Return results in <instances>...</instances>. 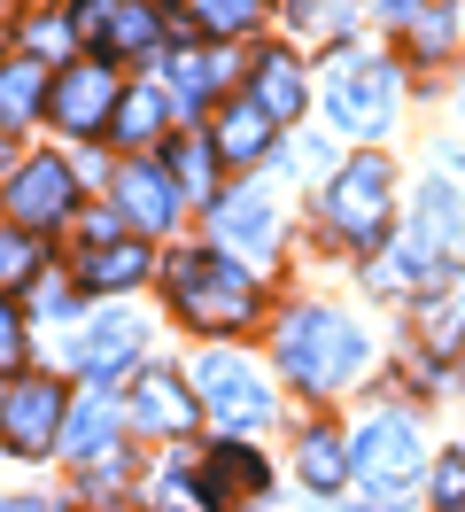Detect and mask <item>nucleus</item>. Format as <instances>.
Segmentation results:
<instances>
[{
  "instance_id": "obj_1",
  "label": "nucleus",
  "mask_w": 465,
  "mask_h": 512,
  "mask_svg": "<svg viewBox=\"0 0 465 512\" xmlns=\"http://www.w3.org/2000/svg\"><path fill=\"white\" fill-rule=\"evenodd\" d=\"M171 311L202 334H241L256 319V280L217 249H179L171 256Z\"/></svg>"
},
{
  "instance_id": "obj_2",
  "label": "nucleus",
  "mask_w": 465,
  "mask_h": 512,
  "mask_svg": "<svg viewBox=\"0 0 465 512\" xmlns=\"http://www.w3.org/2000/svg\"><path fill=\"white\" fill-rule=\"evenodd\" d=\"M279 365L295 373V381L310 388V396H326V388H341L349 373H365V334L341 319V311H287V326H279Z\"/></svg>"
},
{
  "instance_id": "obj_3",
  "label": "nucleus",
  "mask_w": 465,
  "mask_h": 512,
  "mask_svg": "<svg viewBox=\"0 0 465 512\" xmlns=\"http://www.w3.org/2000/svg\"><path fill=\"white\" fill-rule=\"evenodd\" d=\"M326 117L341 132H357V140H380V132L396 125V70L380 63V55L334 47V63H326Z\"/></svg>"
},
{
  "instance_id": "obj_4",
  "label": "nucleus",
  "mask_w": 465,
  "mask_h": 512,
  "mask_svg": "<svg viewBox=\"0 0 465 512\" xmlns=\"http://www.w3.org/2000/svg\"><path fill=\"white\" fill-rule=\"evenodd\" d=\"M388 210H396V171L388 156H357L326 179V225L357 249H380L388 241Z\"/></svg>"
},
{
  "instance_id": "obj_5",
  "label": "nucleus",
  "mask_w": 465,
  "mask_h": 512,
  "mask_svg": "<svg viewBox=\"0 0 465 512\" xmlns=\"http://www.w3.org/2000/svg\"><path fill=\"white\" fill-rule=\"evenodd\" d=\"M194 396H202V412L217 419V435H256L264 419H272V388L264 373L233 350H210L194 357Z\"/></svg>"
},
{
  "instance_id": "obj_6",
  "label": "nucleus",
  "mask_w": 465,
  "mask_h": 512,
  "mask_svg": "<svg viewBox=\"0 0 465 512\" xmlns=\"http://www.w3.org/2000/svg\"><path fill=\"white\" fill-rule=\"evenodd\" d=\"M117 70H109V55H70V63L47 78V117H55L70 140H93V132H109V117H117Z\"/></svg>"
},
{
  "instance_id": "obj_7",
  "label": "nucleus",
  "mask_w": 465,
  "mask_h": 512,
  "mask_svg": "<svg viewBox=\"0 0 465 512\" xmlns=\"http://www.w3.org/2000/svg\"><path fill=\"white\" fill-rule=\"evenodd\" d=\"M62 16H70V39H78L86 55H109V63L155 55V39H163L155 0H70Z\"/></svg>"
},
{
  "instance_id": "obj_8",
  "label": "nucleus",
  "mask_w": 465,
  "mask_h": 512,
  "mask_svg": "<svg viewBox=\"0 0 465 512\" xmlns=\"http://www.w3.org/2000/svg\"><path fill=\"white\" fill-rule=\"evenodd\" d=\"M0 202H8V225H24V233H55V225L78 210V171H70L62 156H31V163L8 171Z\"/></svg>"
},
{
  "instance_id": "obj_9",
  "label": "nucleus",
  "mask_w": 465,
  "mask_h": 512,
  "mask_svg": "<svg viewBox=\"0 0 465 512\" xmlns=\"http://www.w3.org/2000/svg\"><path fill=\"white\" fill-rule=\"evenodd\" d=\"M179 179H171V163H155V156H132L117 171V218L132 225V233H171L179 225Z\"/></svg>"
},
{
  "instance_id": "obj_10",
  "label": "nucleus",
  "mask_w": 465,
  "mask_h": 512,
  "mask_svg": "<svg viewBox=\"0 0 465 512\" xmlns=\"http://www.w3.org/2000/svg\"><path fill=\"white\" fill-rule=\"evenodd\" d=\"M62 388L55 381H24V388H8L0 396V443L16 450V458H39V450H55L62 443Z\"/></svg>"
},
{
  "instance_id": "obj_11",
  "label": "nucleus",
  "mask_w": 465,
  "mask_h": 512,
  "mask_svg": "<svg viewBox=\"0 0 465 512\" xmlns=\"http://www.w3.org/2000/svg\"><path fill=\"white\" fill-rule=\"evenodd\" d=\"M349 466H357L380 497H396L403 481L419 474V427H411V419H372V427H357Z\"/></svg>"
},
{
  "instance_id": "obj_12",
  "label": "nucleus",
  "mask_w": 465,
  "mask_h": 512,
  "mask_svg": "<svg viewBox=\"0 0 465 512\" xmlns=\"http://www.w3.org/2000/svg\"><path fill=\"white\" fill-rule=\"evenodd\" d=\"M217 225V249H241V256H272L279 249V202L272 187H225L210 202Z\"/></svg>"
},
{
  "instance_id": "obj_13",
  "label": "nucleus",
  "mask_w": 465,
  "mask_h": 512,
  "mask_svg": "<svg viewBox=\"0 0 465 512\" xmlns=\"http://www.w3.org/2000/svg\"><path fill=\"white\" fill-rule=\"evenodd\" d=\"M272 132L279 125L256 109V94H233V101H217V109H210V132H202V140H210L217 163H264V156H272Z\"/></svg>"
},
{
  "instance_id": "obj_14",
  "label": "nucleus",
  "mask_w": 465,
  "mask_h": 512,
  "mask_svg": "<svg viewBox=\"0 0 465 512\" xmlns=\"http://www.w3.org/2000/svg\"><path fill=\"white\" fill-rule=\"evenodd\" d=\"M148 272H155V249H148V233H109V241H86V249H78V280H86L93 295L140 288Z\"/></svg>"
},
{
  "instance_id": "obj_15",
  "label": "nucleus",
  "mask_w": 465,
  "mask_h": 512,
  "mask_svg": "<svg viewBox=\"0 0 465 512\" xmlns=\"http://www.w3.org/2000/svg\"><path fill=\"white\" fill-rule=\"evenodd\" d=\"M132 419L148 427V435H194V419H202V396L179 381V373H140L132 381Z\"/></svg>"
},
{
  "instance_id": "obj_16",
  "label": "nucleus",
  "mask_w": 465,
  "mask_h": 512,
  "mask_svg": "<svg viewBox=\"0 0 465 512\" xmlns=\"http://www.w3.org/2000/svg\"><path fill=\"white\" fill-rule=\"evenodd\" d=\"M140 342H148V326L132 319V311H101V319L86 326V334H78V373H93V381H117L124 365H132V357H140Z\"/></svg>"
},
{
  "instance_id": "obj_17",
  "label": "nucleus",
  "mask_w": 465,
  "mask_h": 512,
  "mask_svg": "<svg viewBox=\"0 0 465 512\" xmlns=\"http://www.w3.org/2000/svg\"><path fill=\"white\" fill-rule=\"evenodd\" d=\"M411 334L427 342V357H458V350H465V272H442V280L419 295Z\"/></svg>"
},
{
  "instance_id": "obj_18",
  "label": "nucleus",
  "mask_w": 465,
  "mask_h": 512,
  "mask_svg": "<svg viewBox=\"0 0 465 512\" xmlns=\"http://www.w3.org/2000/svg\"><path fill=\"white\" fill-rule=\"evenodd\" d=\"M248 94H256V109H264L272 125H295V117H303V101H310L303 63H295L287 47H264V55L248 63Z\"/></svg>"
},
{
  "instance_id": "obj_19",
  "label": "nucleus",
  "mask_w": 465,
  "mask_h": 512,
  "mask_svg": "<svg viewBox=\"0 0 465 512\" xmlns=\"http://www.w3.org/2000/svg\"><path fill=\"white\" fill-rule=\"evenodd\" d=\"M411 218H419V241H427L434 256H442V249H465V187H450V179H427Z\"/></svg>"
},
{
  "instance_id": "obj_20",
  "label": "nucleus",
  "mask_w": 465,
  "mask_h": 512,
  "mask_svg": "<svg viewBox=\"0 0 465 512\" xmlns=\"http://www.w3.org/2000/svg\"><path fill=\"white\" fill-rule=\"evenodd\" d=\"M55 450H62V458H78V466H93L101 450H117V412H109V396H101V388H93L78 412H62V443Z\"/></svg>"
},
{
  "instance_id": "obj_21",
  "label": "nucleus",
  "mask_w": 465,
  "mask_h": 512,
  "mask_svg": "<svg viewBox=\"0 0 465 512\" xmlns=\"http://www.w3.org/2000/svg\"><path fill=\"white\" fill-rule=\"evenodd\" d=\"M202 489H210V512L233 497H264V458L248 443H217V458L202 466Z\"/></svg>"
},
{
  "instance_id": "obj_22",
  "label": "nucleus",
  "mask_w": 465,
  "mask_h": 512,
  "mask_svg": "<svg viewBox=\"0 0 465 512\" xmlns=\"http://www.w3.org/2000/svg\"><path fill=\"white\" fill-rule=\"evenodd\" d=\"M109 132H117L124 148H155V140L171 132V94H155V86H132V94L117 101Z\"/></svg>"
},
{
  "instance_id": "obj_23",
  "label": "nucleus",
  "mask_w": 465,
  "mask_h": 512,
  "mask_svg": "<svg viewBox=\"0 0 465 512\" xmlns=\"http://www.w3.org/2000/svg\"><path fill=\"white\" fill-rule=\"evenodd\" d=\"M434 264H442V256H434L427 241L411 233V241H396V249H380V256H372V264H365V280H372L380 295H396V288H427V280H434Z\"/></svg>"
},
{
  "instance_id": "obj_24",
  "label": "nucleus",
  "mask_w": 465,
  "mask_h": 512,
  "mask_svg": "<svg viewBox=\"0 0 465 512\" xmlns=\"http://www.w3.org/2000/svg\"><path fill=\"white\" fill-rule=\"evenodd\" d=\"M47 109V70L31 63H0V132H24L31 117Z\"/></svg>"
},
{
  "instance_id": "obj_25",
  "label": "nucleus",
  "mask_w": 465,
  "mask_h": 512,
  "mask_svg": "<svg viewBox=\"0 0 465 512\" xmlns=\"http://www.w3.org/2000/svg\"><path fill=\"white\" fill-rule=\"evenodd\" d=\"M295 466H303L310 489H341V481L357 474V466H349V443H341V427H310L303 450H295Z\"/></svg>"
},
{
  "instance_id": "obj_26",
  "label": "nucleus",
  "mask_w": 465,
  "mask_h": 512,
  "mask_svg": "<svg viewBox=\"0 0 465 512\" xmlns=\"http://www.w3.org/2000/svg\"><path fill=\"white\" fill-rule=\"evenodd\" d=\"M264 8H272V0H186V16H194V32H210V39L256 32V24H264Z\"/></svg>"
},
{
  "instance_id": "obj_27",
  "label": "nucleus",
  "mask_w": 465,
  "mask_h": 512,
  "mask_svg": "<svg viewBox=\"0 0 465 512\" xmlns=\"http://www.w3.org/2000/svg\"><path fill=\"white\" fill-rule=\"evenodd\" d=\"M171 78H179L186 101H217V94H225V55H210V47H179V55H171Z\"/></svg>"
},
{
  "instance_id": "obj_28",
  "label": "nucleus",
  "mask_w": 465,
  "mask_h": 512,
  "mask_svg": "<svg viewBox=\"0 0 465 512\" xmlns=\"http://www.w3.org/2000/svg\"><path fill=\"white\" fill-rule=\"evenodd\" d=\"M24 280H39V233H24V225H0V295L24 288Z\"/></svg>"
},
{
  "instance_id": "obj_29",
  "label": "nucleus",
  "mask_w": 465,
  "mask_h": 512,
  "mask_svg": "<svg viewBox=\"0 0 465 512\" xmlns=\"http://www.w3.org/2000/svg\"><path fill=\"white\" fill-rule=\"evenodd\" d=\"M210 140H186L179 156H171V179H179V194H202V202H217V187H210Z\"/></svg>"
},
{
  "instance_id": "obj_30",
  "label": "nucleus",
  "mask_w": 465,
  "mask_h": 512,
  "mask_svg": "<svg viewBox=\"0 0 465 512\" xmlns=\"http://www.w3.org/2000/svg\"><path fill=\"white\" fill-rule=\"evenodd\" d=\"M434 512H465V450L434 458Z\"/></svg>"
},
{
  "instance_id": "obj_31",
  "label": "nucleus",
  "mask_w": 465,
  "mask_h": 512,
  "mask_svg": "<svg viewBox=\"0 0 465 512\" xmlns=\"http://www.w3.org/2000/svg\"><path fill=\"white\" fill-rule=\"evenodd\" d=\"M349 16H357V0H295L303 32H349Z\"/></svg>"
},
{
  "instance_id": "obj_32",
  "label": "nucleus",
  "mask_w": 465,
  "mask_h": 512,
  "mask_svg": "<svg viewBox=\"0 0 465 512\" xmlns=\"http://www.w3.org/2000/svg\"><path fill=\"white\" fill-rule=\"evenodd\" d=\"M411 47H419V55H442V47H450V8H419V16H411Z\"/></svg>"
},
{
  "instance_id": "obj_33",
  "label": "nucleus",
  "mask_w": 465,
  "mask_h": 512,
  "mask_svg": "<svg viewBox=\"0 0 465 512\" xmlns=\"http://www.w3.org/2000/svg\"><path fill=\"white\" fill-rule=\"evenodd\" d=\"M24 365V311L0 295V373H16Z\"/></svg>"
},
{
  "instance_id": "obj_34",
  "label": "nucleus",
  "mask_w": 465,
  "mask_h": 512,
  "mask_svg": "<svg viewBox=\"0 0 465 512\" xmlns=\"http://www.w3.org/2000/svg\"><path fill=\"white\" fill-rule=\"evenodd\" d=\"M287 163H295L303 179H318V171L334 163V148H326V140H295V148H287Z\"/></svg>"
},
{
  "instance_id": "obj_35",
  "label": "nucleus",
  "mask_w": 465,
  "mask_h": 512,
  "mask_svg": "<svg viewBox=\"0 0 465 512\" xmlns=\"http://www.w3.org/2000/svg\"><path fill=\"white\" fill-rule=\"evenodd\" d=\"M39 311H47V319H70V288H55V280H47V288H39Z\"/></svg>"
},
{
  "instance_id": "obj_36",
  "label": "nucleus",
  "mask_w": 465,
  "mask_h": 512,
  "mask_svg": "<svg viewBox=\"0 0 465 512\" xmlns=\"http://www.w3.org/2000/svg\"><path fill=\"white\" fill-rule=\"evenodd\" d=\"M419 8H427V0H380V16H388V24H411Z\"/></svg>"
},
{
  "instance_id": "obj_37",
  "label": "nucleus",
  "mask_w": 465,
  "mask_h": 512,
  "mask_svg": "<svg viewBox=\"0 0 465 512\" xmlns=\"http://www.w3.org/2000/svg\"><path fill=\"white\" fill-rule=\"evenodd\" d=\"M8 512H55V505H47V497H16Z\"/></svg>"
},
{
  "instance_id": "obj_38",
  "label": "nucleus",
  "mask_w": 465,
  "mask_h": 512,
  "mask_svg": "<svg viewBox=\"0 0 465 512\" xmlns=\"http://www.w3.org/2000/svg\"><path fill=\"white\" fill-rule=\"evenodd\" d=\"M8 32H16V16H8V0H0V47H8Z\"/></svg>"
},
{
  "instance_id": "obj_39",
  "label": "nucleus",
  "mask_w": 465,
  "mask_h": 512,
  "mask_svg": "<svg viewBox=\"0 0 465 512\" xmlns=\"http://www.w3.org/2000/svg\"><path fill=\"white\" fill-rule=\"evenodd\" d=\"M8 171H16V163H8V132H0V179H8Z\"/></svg>"
},
{
  "instance_id": "obj_40",
  "label": "nucleus",
  "mask_w": 465,
  "mask_h": 512,
  "mask_svg": "<svg viewBox=\"0 0 465 512\" xmlns=\"http://www.w3.org/2000/svg\"><path fill=\"white\" fill-rule=\"evenodd\" d=\"M458 32H465V16H458Z\"/></svg>"
}]
</instances>
